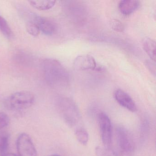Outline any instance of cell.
Returning a JSON list of instances; mask_svg holds the SVG:
<instances>
[{"label":"cell","instance_id":"obj_1","mask_svg":"<svg viewBox=\"0 0 156 156\" xmlns=\"http://www.w3.org/2000/svg\"><path fill=\"white\" fill-rule=\"evenodd\" d=\"M42 67L44 78L51 86H65L68 84L69 74L59 61L53 59H45L42 63Z\"/></svg>","mask_w":156,"mask_h":156},{"label":"cell","instance_id":"obj_2","mask_svg":"<svg viewBox=\"0 0 156 156\" xmlns=\"http://www.w3.org/2000/svg\"><path fill=\"white\" fill-rule=\"evenodd\" d=\"M115 146L110 147L122 156H133L134 143L128 130L123 127L117 128L115 133Z\"/></svg>","mask_w":156,"mask_h":156},{"label":"cell","instance_id":"obj_3","mask_svg":"<svg viewBox=\"0 0 156 156\" xmlns=\"http://www.w3.org/2000/svg\"><path fill=\"white\" fill-rule=\"evenodd\" d=\"M34 101L35 97L32 93L30 91H20L9 96L5 100L4 105L10 110H23L30 107Z\"/></svg>","mask_w":156,"mask_h":156},{"label":"cell","instance_id":"obj_4","mask_svg":"<svg viewBox=\"0 0 156 156\" xmlns=\"http://www.w3.org/2000/svg\"><path fill=\"white\" fill-rule=\"evenodd\" d=\"M61 111L64 119L68 126L75 129L81 127L79 126L81 120L80 112L75 104L71 100H63Z\"/></svg>","mask_w":156,"mask_h":156},{"label":"cell","instance_id":"obj_5","mask_svg":"<svg viewBox=\"0 0 156 156\" xmlns=\"http://www.w3.org/2000/svg\"><path fill=\"white\" fill-rule=\"evenodd\" d=\"M98 119L104 147H109L113 141V131L110 119L105 113L100 112Z\"/></svg>","mask_w":156,"mask_h":156},{"label":"cell","instance_id":"obj_6","mask_svg":"<svg viewBox=\"0 0 156 156\" xmlns=\"http://www.w3.org/2000/svg\"><path fill=\"white\" fill-rule=\"evenodd\" d=\"M16 144L19 156H37L36 148L28 134L24 133L20 134Z\"/></svg>","mask_w":156,"mask_h":156},{"label":"cell","instance_id":"obj_7","mask_svg":"<svg viewBox=\"0 0 156 156\" xmlns=\"http://www.w3.org/2000/svg\"><path fill=\"white\" fill-rule=\"evenodd\" d=\"M74 69L77 71L96 70L97 64L94 58L88 55H83L77 56L73 62Z\"/></svg>","mask_w":156,"mask_h":156},{"label":"cell","instance_id":"obj_8","mask_svg":"<svg viewBox=\"0 0 156 156\" xmlns=\"http://www.w3.org/2000/svg\"><path fill=\"white\" fill-rule=\"evenodd\" d=\"M115 99L120 105L132 112L137 111V107L131 97L123 90L118 89L114 94Z\"/></svg>","mask_w":156,"mask_h":156},{"label":"cell","instance_id":"obj_9","mask_svg":"<svg viewBox=\"0 0 156 156\" xmlns=\"http://www.w3.org/2000/svg\"><path fill=\"white\" fill-rule=\"evenodd\" d=\"M140 6V2L136 0H124L119 3V11L125 15H129L136 11Z\"/></svg>","mask_w":156,"mask_h":156},{"label":"cell","instance_id":"obj_10","mask_svg":"<svg viewBox=\"0 0 156 156\" xmlns=\"http://www.w3.org/2000/svg\"><path fill=\"white\" fill-rule=\"evenodd\" d=\"M37 24L40 28V31L47 35H51L56 31V26L53 22L47 19L40 16Z\"/></svg>","mask_w":156,"mask_h":156},{"label":"cell","instance_id":"obj_11","mask_svg":"<svg viewBox=\"0 0 156 156\" xmlns=\"http://www.w3.org/2000/svg\"><path fill=\"white\" fill-rule=\"evenodd\" d=\"M143 47L146 53L153 62H156V42L154 40L146 38L143 41Z\"/></svg>","mask_w":156,"mask_h":156},{"label":"cell","instance_id":"obj_12","mask_svg":"<svg viewBox=\"0 0 156 156\" xmlns=\"http://www.w3.org/2000/svg\"><path fill=\"white\" fill-rule=\"evenodd\" d=\"M32 7L39 10L44 11L50 9L55 5V1H29Z\"/></svg>","mask_w":156,"mask_h":156},{"label":"cell","instance_id":"obj_13","mask_svg":"<svg viewBox=\"0 0 156 156\" xmlns=\"http://www.w3.org/2000/svg\"><path fill=\"white\" fill-rule=\"evenodd\" d=\"M10 135L6 131L0 132V156L7 153L9 144Z\"/></svg>","mask_w":156,"mask_h":156},{"label":"cell","instance_id":"obj_14","mask_svg":"<svg viewBox=\"0 0 156 156\" xmlns=\"http://www.w3.org/2000/svg\"><path fill=\"white\" fill-rule=\"evenodd\" d=\"M75 134L77 140L83 145H86L89 140L88 132L83 127H80L75 130Z\"/></svg>","mask_w":156,"mask_h":156},{"label":"cell","instance_id":"obj_15","mask_svg":"<svg viewBox=\"0 0 156 156\" xmlns=\"http://www.w3.org/2000/svg\"><path fill=\"white\" fill-rule=\"evenodd\" d=\"M96 156H121L117 153L111 147H97L95 148Z\"/></svg>","mask_w":156,"mask_h":156},{"label":"cell","instance_id":"obj_16","mask_svg":"<svg viewBox=\"0 0 156 156\" xmlns=\"http://www.w3.org/2000/svg\"><path fill=\"white\" fill-rule=\"evenodd\" d=\"M0 31L7 38L12 37V32L9 23L2 16H0Z\"/></svg>","mask_w":156,"mask_h":156},{"label":"cell","instance_id":"obj_17","mask_svg":"<svg viewBox=\"0 0 156 156\" xmlns=\"http://www.w3.org/2000/svg\"><path fill=\"white\" fill-rule=\"evenodd\" d=\"M26 28L27 32L33 36L36 37L40 33V30L38 25L34 22L26 21Z\"/></svg>","mask_w":156,"mask_h":156},{"label":"cell","instance_id":"obj_18","mask_svg":"<svg viewBox=\"0 0 156 156\" xmlns=\"http://www.w3.org/2000/svg\"><path fill=\"white\" fill-rule=\"evenodd\" d=\"M110 25L111 28L115 31L117 32H122L125 30V26L124 24L117 20L113 19L110 22Z\"/></svg>","mask_w":156,"mask_h":156},{"label":"cell","instance_id":"obj_19","mask_svg":"<svg viewBox=\"0 0 156 156\" xmlns=\"http://www.w3.org/2000/svg\"><path fill=\"white\" fill-rule=\"evenodd\" d=\"M10 118L8 115L3 112H0V129L9 126Z\"/></svg>","mask_w":156,"mask_h":156},{"label":"cell","instance_id":"obj_20","mask_svg":"<svg viewBox=\"0 0 156 156\" xmlns=\"http://www.w3.org/2000/svg\"><path fill=\"white\" fill-rule=\"evenodd\" d=\"M152 62L153 61H152V60L151 61H147L146 62V65L149 71L151 72L152 73L155 75L156 74V66H155V62Z\"/></svg>","mask_w":156,"mask_h":156},{"label":"cell","instance_id":"obj_21","mask_svg":"<svg viewBox=\"0 0 156 156\" xmlns=\"http://www.w3.org/2000/svg\"><path fill=\"white\" fill-rule=\"evenodd\" d=\"M1 156H19L18 155H16V154H14L13 153H5V154L2 155Z\"/></svg>","mask_w":156,"mask_h":156},{"label":"cell","instance_id":"obj_22","mask_svg":"<svg viewBox=\"0 0 156 156\" xmlns=\"http://www.w3.org/2000/svg\"><path fill=\"white\" fill-rule=\"evenodd\" d=\"M47 156H61L60 155H56V154H53V155H49Z\"/></svg>","mask_w":156,"mask_h":156}]
</instances>
